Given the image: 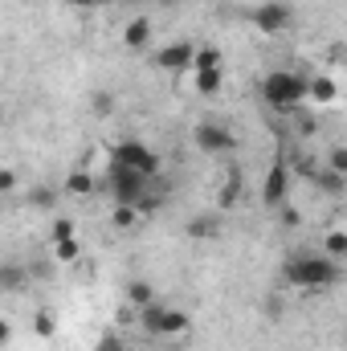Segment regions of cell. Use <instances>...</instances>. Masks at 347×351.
I'll return each mask as SVG.
<instances>
[{
  "label": "cell",
  "mask_w": 347,
  "mask_h": 351,
  "mask_svg": "<svg viewBox=\"0 0 347 351\" xmlns=\"http://www.w3.org/2000/svg\"><path fill=\"white\" fill-rule=\"evenodd\" d=\"M258 94L270 110H282V114H294L311 102V78L298 74V70H270L258 82Z\"/></svg>",
  "instance_id": "obj_1"
},
{
  "label": "cell",
  "mask_w": 347,
  "mask_h": 351,
  "mask_svg": "<svg viewBox=\"0 0 347 351\" xmlns=\"http://www.w3.org/2000/svg\"><path fill=\"white\" fill-rule=\"evenodd\" d=\"M286 282L294 290H323L339 282V262L331 254H294L286 262Z\"/></svg>",
  "instance_id": "obj_2"
},
{
  "label": "cell",
  "mask_w": 347,
  "mask_h": 351,
  "mask_svg": "<svg viewBox=\"0 0 347 351\" xmlns=\"http://www.w3.org/2000/svg\"><path fill=\"white\" fill-rule=\"evenodd\" d=\"M139 331L152 335V339H180L192 331V319L180 311V306H168V302H152L139 311Z\"/></svg>",
  "instance_id": "obj_3"
},
{
  "label": "cell",
  "mask_w": 347,
  "mask_h": 351,
  "mask_svg": "<svg viewBox=\"0 0 347 351\" xmlns=\"http://www.w3.org/2000/svg\"><path fill=\"white\" fill-rule=\"evenodd\" d=\"M106 192H110V200L115 204H131V208H139L143 204V196L152 192V180L139 172H131V168H119V164H110L106 168Z\"/></svg>",
  "instance_id": "obj_4"
},
{
  "label": "cell",
  "mask_w": 347,
  "mask_h": 351,
  "mask_svg": "<svg viewBox=\"0 0 347 351\" xmlns=\"http://www.w3.org/2000/svg\"><path fill=\"white\" fill-rule=\"evenodd\" d=\"M110 164L131 168V172L147 176V180H156V172L164 168V164H160V156H156L143 139H119V143H110Z\"/></svg>",
  "instance_id": "obj_5"
},
{
  "label": "cell",
  "mask_w": 347,
  "mask_h": 351,
  "mask_svg": "<svg viewBox=\"0 0 347 351\" xmlns=\"http://www.w3.org/2000/svg\"><path fill=\"white\" fill-rule=\"evenodd\" d=\"M192 143H196L204 156H229V152L237 147V135H233L229 123H221V119H204V123L192 127Z\"/></svg>",
  "instance_id": "obj_6"
},
{
  "label": "cell",
  "mask_w": 347,
  "mask_h": 351,
  "mask_svg": "<svg viewBox=\"0 0 347 351\" xmlns=\"http://www.w3.org/2000/svg\"><path fill=\"white\" fill-rule=\"evenodd\" d=\"M290 184H294L290 164H286V160H274L270 172H265V180H261V204H265V208H282V204L290 200Z\"/></svg>",
  "instance_id": "obj_7"
},
{
  "label": "cell",
  "mask_w": 347,
  "mask_h": 351,
  "mask_svg": "<svg viewBox=\"0 0 347 351\" xmlns=\"http://www.w3.org/2000/svg\"><path fill=\"white\" fill-rule=\"evenodd\" d=\"M156 66L164 74H192L196 66V41H168L156 49Z\"/></svg>",
  "instance_id": "obj_8"
},
{
  "label": "cell",
  "mask_w": 347,
  "mask_h": 351,
  "mask_svg": "<svg viewBox=\"0 0 347 351\" xmlns=\"http://www.w3.org/2000/svg\"><path fill=\"white\" fill-rule=\"evenodd\" d=\"M290 21H294V8H290L286 0H265L258 8H250V25H254L258 33H282Z\"/></svg>",
  "instance_id": "obj_9"
},
{
  "label": "cell",
  "mask_w": 347,
  "mask_h": 351,
  "mask_svg": "<svg viewBox=\"0 0 347 351\" xmlns=\"http://www.w3.org/2000/svg\"><path fill=\"white\" fill-rule=\"evenodd\" d=\"M152 16H143V12H135L127 25H123V45L131 49V53H147L152 49Z\"/></svg>",
  "instance_id": "obj_10"
},
{
  "label": "cell",
  "mask_w": 347,
  "mask_h": 351,
  "mask_svg": "<svg viewBox=\"0 0 347 351\" xmlns=\"http://www.w3.org/2000/svg\"><path fill=\"white\" fill-rule=\"evenodd\" d=\"M123 294H127V302H131L135 311H143V306H152V302H160V294H156V286H152L147 278H131Z\"/></svg>",
  "instance_id": "obj_11"
},
{
  "label": "cell",
  "mask_w": 347,
  "mask_h": 351,
  "mask_svg": "<svg viewBox=\"0 0 347 351\" xmlns=\"http://www.w3.org/2000/svg\"><path fill=\"white\" fill-rule=\"evenodd\" d=\"M192 86H196V94H204V98L221 94V86H225V66H213V70H192Z\"/></svg>",
  "instance_id": "obj_12"
},
{
  "label": "cell",
  "mask_w": 347,
  "mask_h": 351,
  "mask_svg": "<svg viewBox=\"0 0 347 351\" xmlns=\"http://www.w3.org/2000/svg\"><path fill=\"white\" fill-rule=\"evenodd\" d=\"M241 168H229V180L221 184V192H217V208H237V200H241Z\"/></svg>",
  "instance_id": "obj_13"
},
{
  "label": "cell",
  "mask_w": 347,
  "mask_h": 351,
  "mask_svg": "<svg viewBox=\"0 0 347 351\" xmlns=\"http://www.w3.org/2000/svg\"><path fill=\"white\" fill-rule=\"evenodd\" d=\"M335 98H339V86H335V78H327V74L311 78V102H315V106H331Z\"/></svg>",
  "instance_id": "obj_14"
},
{
  "label": "cell",
  "mask_w": 347,
  "mask_h": 351,
  "mask_svg": "<svg viewBox=\"0 0 347 351\" xmlns=\"http://www.w3.org/2000/svg\"><path fill=\"white\" fill-rule=\"evenodd\" d=\"M58 196H62V192H58L53 184H33V188H29V204H33V208H41V213L58 208Z\"/></svg>",
  "instance_id": "obj_15"
},
{
  "label": "cell",
  "mask_w": 347,
  "mask_h": 351,
  "mask_svg": "<svg viewBox=\"0 0 347 351\" xmlns=\"http://www.w3.org/2000/svg\"><path fill=\"white\" fill-rule=\"evenodd\" d=\"M94 188H98V180H94L86 168H74V172L66 176V192H70V196H90Z\"/></svg>",
  "instance_id": "obj_16"
},
{
  "label": "cell",
  "mask_w": 347,
  "mask_h": 351,
  "mask_svg": "<svg viewBox=\"0 0 347 351\" xmlns=\"http://www.w3.org/2000/svg\"><path fill=\"white\" fill-rule=\"evenodd\" d=\"M188 233H192L196 241H213V237L221 233V221H217V217H196V221H188Z\"/></svg>",
  "instance_id": "obj_17"
},
{
  "label": "cell",
  "mask_w": 347,
  "mask_h": 351,
  "mask_svg": "<svg viewBox=\"0 0 347 351\" xmlns=\"http://www.w3.org/2000/svg\"><path fill=\"white\" fill-rule=\"evenodd\" d=\"M323 254H331L335 262H344L347 258V233L344 229H327V237H323Z\"/></svg>",
  "instance_id": "obj_18"
},
{
  "label": "cell",
  "mask_w": 347,
  "mask_h": 351,
  "mask_svg": "<svg viewBox=\"0 0 347 351\" xmlns=\"http://www.w3.org/2000/svg\"><path fill=\"white\" fill-rule=\"evenodd\" d=\"M323 168L347 180V143H331V147H327V164H323Z\"/></svg>",
  "instance_id": "obj_19"
},
{
  "label": "cell",
  "mask_w": 347,
  "mask_h": 351,
  "mask_svg": "<svg viewBox=\"0 0 347 351\" xmlns=\"http://www.w3.org/2000/svg\"><path fill=\"white\" fill-rule=\"evenodd\" d=\"M213 66H225L221 49L217 45H196V66L192 70H213Z\"/></svg>",
  "instance_id": "obj_20"
},
{
  "label": "cell",
  "mask_w": 347,
  "mask_h": 351,
  "mask_svg": "<svg viewBox=\"0 0 347 351\" xmlns=\"http://www.w3.org/2000/svg\"><path fill=\"white\" fill-rule=\"evenodd\" d=\"M139 208H131V204H115V213H110V221H115V229H135L139 225Z\"/></svg>",
  "instance_id": "obj_21"
},
{
  "label": "cell",
  "mask_w": 347,
  "mask_h": 351,
  "mask_svg": "<svg viewBox=\"0 0 347 351\" xmlns=\"http://www.w3.org/2000/svg\"><path fill=\"white\" fill-rule=\"evenodd\" d=\"M90 106H94L98 119H106V114H115V94H110V90H94V94H90Z\"/></svg>",
  "instance_id": "obj_22"
},
{
  "label": "cell",
  "mask_w": 347,
  "mask_h": 351,
  "mask_svg": "<svg viewBox=\"0 0 347 351\" xmlns=\"http://www.w3.org/2000/svg\"><path fill=\"white\" fill-rule=\"evenodd\" d=\"M78 254H82V245H78V237H74V241H53V258H58V262L74 265V262H78Z\"/></svg>",
  "instance_id": "obj_23"
},
{
  "label": "cell",
  "mask_w": 347,
  "mask_h": 351,
  "mask_svg": "<svg viewBox=\"0 0 347 351\" xmlns=\"http://www.w3.org/2000/svg\"><path fill=\"white\" fill-rule=\"evenodd\" d=\"M49 241H74V221H70V217H53Z\"/></svg>",
  "instance_id": "obj_24"
},
{
  "label": "cell",
  "mask_w": 347,
  "mask_h": 351,
  "mask_svg": "<svg viewBox=\"0 0 347 351\" xmlns=\"http://www.w3.org/2000/svg\"><path fill=\"white\" fill-rule=\"evenodd\" d=\"M315 184H319V188H323V192H344V176H335V172H327V168H319V172H315Z\"/></svg>",
  "instance_id": "obj_25"
},
{
  "label": "cell",
  "mask_w": 347,
  "mask_h": 351,
  "mask_svg": "<svg viewBox=\"0 0 347 351\" xmlns=\"http://www.w3.org/2000/svg\"><path fill=\"white\" fill-rule=\"evenodd\" d=\"M53 327H58V323H53V315H37V319H33L37 339H49V335H53Z\"/></svg>",
  "instance_id": "obj_26"
},
{
  "label": "cell",
  "mask_w": 347,
  "mask_h": 351,
  "mask_svg": "<svg viewBox=\"0 0 347 351\" xmlns=\"http://www.w3.org/2000/svg\"><path fill=\"white\" fill-rule=\"evenodd\" d=\"M94 351H127V343H123V339H119L115 331H106V335H102V339L94 343Z\"/></svg>",
  "instance_id": "obj_27"
},
{
  "label": "cell",
  "mask_w": 347,
  "mask_h": 351,
  "mask_svg": "<svg viewBox=\"0 0 347 351\" xmlns=\"http://www.w3.org/2000/svg\"><path fill=\"white\" fill-rule=\"evenodd\" d=\"M160 204H164V196H160V192H147V196H143V204H139V213H143V217H152Z\"/></svg>",
  "instance_id": "obj_28"
},
{
  "label": "cell",
  "mask_w": 347,
  "mask_h": 351,
  "mask_svg": "<svg viewBox=\"0 0 347 351\" xmlns=\"http://www.w3.org/2000/svg\"><path fill=\"white\" fill-rule=\"evenodd\" d=\"M298 221H302V217H298V208H290V204H282V225H286V229H294Z\"/></svg>",
  "instance_id": "obj_29"
},
{
  "label": "cell",
  "mask_w": 347,
  "mask_h": 351,
  "mask_svg": "<svg viewBox=\"0 0 347 351\" xmlns=\"http://www.w3.org/2000/svg\"><path fill=\"white\" fill-rule=\"evenodd\" d=\"M12 184H16V172L4 168V172H0V192H12Z\"/></svg>",
  "instance_id": "obj_30"
},
{
  "label": "cell",
  "mask_w": 347,
  "mask_h": 351,
  "mask_svg": "<svg viewBox=\"0 0 347 351\" xmlns=\"http://www.w3.org/2000/svg\"><path fill=\"white\" fill-rule=\"evenodd\" d=\"M70 8H98V4H106V0H66Z\"/></svg>",
  "instance_id": "obj_31"
},
{
  "label": "cell",
  "mask_w": 347,
  "mask_h": 351,
  "mask_svg": "<svg viewBox=\"0 0 347 351\" xmlns=\"http://www.w3.org/2000/svg\"><path fill=\"white\" fill-rule=\"evenodd\" d=\"M156 4H164V8H176V4H180V0H156Z\"/></svg>",
  "instance_id": "obj_32"
}]
</instances>
